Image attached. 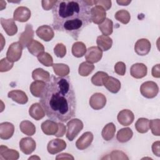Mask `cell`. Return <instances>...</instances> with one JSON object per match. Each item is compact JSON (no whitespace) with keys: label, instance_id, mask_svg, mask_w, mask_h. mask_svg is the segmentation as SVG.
Masks as SVG:
<instances>
[{"label":"cell","instance_id":"obj_7","mask_svg":"<svg viewBox=\"0 0 160 160\" xmlns=\"http://www.w3.org/2000/svg\"><path fill=\"white\" fill-rule=\"evenodd\" d=\"M91 20L94 24H100L106 18V10L99 6H95L91 9Z\"/></svg>","mask_w":160,"mask_h":160},{"label":"cell","instance_id":"obj_45","mask_svg":"<svg viewBox=\"0 0 160 160\" xmlns=\"http://www.w3.org/2000/svg\"><path fill=\"white\" fill-rule=\"evenodd\" d=\"M93 4L96 6H99L103 8L106 11L109 10L111 8V1H93Z\"/></svg>","mask_w":160,"mask_h":160},{"label":"cell","instance_id":"obj_26","mask_svg":"<svg viewBox=\"0 0 160 160\" xmlns=\"http://www.w3.org/2000/svg\"><path fill=\"white\" fill-rule=\"evenodd\" d=\"M96 43L98 47H99L102 51H106L112 47V40L109 36L101 35L97 38Z\"/></svg>","mask_w":160,"mask_h":160},{"label":"cell","instance_id":"obj_18","mask_svg":"<svg viewBox=\"0 0 160 160\" xmlns=\"http://www.w3.org/2000/svg\"><path fill=\"white\" fill-rule=\"evenodd\" d=\"M148 68L143 63H135L130 68V74L136 79H141L147 75Z\"/></svg>","mask_w":160,"mask_h":160},{"label":"cell","instance_id":"obj_51","mask_svg":"<svg viewBox=\"0 0 160 160\" xmlns=\"http://www.w3.org/2000/svg\"><path fill=\"white\" fill-rule=\"evenodd\" d=\"M116 2L119 5H121V6H128L131 2V0L130 1H117Z\"/></svg>","mask_w":160,"mask_h":160},{"label":"cell","instance_id":"obj_49","mask_svg":"<svg viewBox=\"0 0 160 160\" xmlns=\"http://www.w3.org/2000/svg\"><path fill=\"white\" fill-rule=\"evenodd\" d=\"M151 74L154 78H159L160 77V64H158L152 67Z\"/></svg>","mask_w":160,"mask_h":160},{"label":"cell","instance_id":"obj_1","mask_svg":"<svg viewBox=\"0 0 160 160\" xmlns=\"http://www.w3.org/2000/svg\"><path fill=\"white\" fill-rule=\"evenodd\" d=\"M39 102L46 114L56 122H67L76 114V99L69 77L52 76Z\"/></svg>","mask_w":160,"mask_h":160},{"label":"cell","instance_id":"obj_13","mask_svg":"<svg viewBox=\"0 0 160 160\" xmlns=\"http://www.w3.org/2000/svg\"><path fill=\"white\" fill-rule=\"evenodd\" d=\"M31 16V12L29 8L24 6H19L14 11L13 19L16 21L24 22L28 21Z\"/></svg>","mask_w":160,"mask_h":160},{"label":"cell","instance_id":"obj_37","mask_svg":"<svg viewBox=\"0 0 160 160\" xmlns=\"http://www.w3.org/2000/svg\"><path fill=\"white\" fill-rule=\"evenodd\" d=\"M114 18L116 20L124 24H128L131 19V15L129 12L125 10L121 9L117 11L114 14Z\"/></svg>","mask_w":160,"mask_h":160},{"label":"cell","instance_id":"obj_31","mask_svg":"<svg viewBox=\"0 0 160 160\" xmlns=\"http://www.w3.org/2000/svg\"><path fill=\"white\" fill-rule=\"evenodd\" d=\"M21 131L28 136H32L36 132V127L34 124L29 121L24 120L21 122L19 124Z\"/></svg>","mask_w":160,"mask_h":160},{"label":"cell","instance_id":"obj_28","mask_svg":"<svg viewBox=\"0 0 160 160\" xmlns=\"http://www.w3.org/2000/svg\"><path fill=\"white\" fill-rule=\"evenodd\" d=\"M32 78L35 81H41L48 82L50 80V74L49 72L42 68H37L32 71Z\"/></svg>","mask_w":160,"mask_h":160},{"label":"cell","instance_id":"obj_52","mask_svg":"<svg viewBox=\"0 0 160 160\" xmlns=\"http://www.w3.org/2000/svg\"><path fill=\"white\" fill-rule=\"evenodd\" d=\"M32 158H38V159H40V158H39V157H38V156H32V157L29 158V159H32Z\"/></svg>","mask_w":160,"mask_h":160},{"label":"cell","instance_id":"obj_29","mask_svg":"<svg viewBox=\"0 0 160 160\" xmlns=\"http://www.w3.org/2000/svg\"><path fill=\"white\" fill-rule=\"evenodd\" d=\"M133 135V132L129 128H124L119 129L116 134L117 140L121 143L129 141Z\"/></svg>","mask_w":160,"mask_h":160},{"label":"cell","instance_id":"obj_9","mask_svg":"<svg viewBox=\"0 0 160 160\" xmlns=\"http://www.w3.org/2000/svg\"><path fill=\"white\" fill-rule=\"evenodd\" d=\"M151 48L150 41L145 38L138 39L134 45V51L139 56L147 55Z\"/></svg>","mask_w":160,"mask_h":160},{"label":"cell","instance_id":"obj_48","mask_svg":"<svg viewBox=\"0 0 160 160\" xmlns=\"http://www.w3.org/2000/svg\"><path fill=\"white\" fill-rule=\"evenodd\" d=\"M160 142L159 141H156L153 142L152 145V151L154 154H155L156 156L159 157L160 156Z\"/></svg>","mask_w":160,"mask_h":160},{"label":"cell","instance_id":"obj_50","mask_svg":"<svg viewBox=\"0 0 160 160\" xmlns=\"http://www.w3.org/2000/svg\"><path fill=\"white\" fill-rule=\"evenodd\" d=\"M56 159H74V157L68 153H61L59 154H58L56 158Z\"/></svg>","mask_w":160,"mask_h":160},{"label":"cell","instance_id":"obj_17","mask_svg":"<svg viewBox=\"0 0 160 160\" xmlns=\"http://www.w3.org/2000/svg\"><path fill=\"white\" fill-rule=\"evenodd\" d=\"M117 119L120 124L128 126L131 124L134 121V115L131 110L123 109L118 113Z\"/></svg>","mask_w":160,"mask_h":160},{"label":"cell","instance_id":"obj_36","mask_svg":"<svg viewBox=\"0 0 160 160\" xmlns=\"http://www.w3.org/2000/svg\"><path fill=\"white\" fill-rule=\"evenodd\" d=\"M94 66L88 62H83L81 63L78 68V73L81 76H89L94 70Z\"/></svg>","mask_w":160,"mask_h":160},{"label":"cell","instance_id":"obj_33","mask_svg":"<svg viewBox=\"0 0 160 160\" xmlns=\"http://www.w3.org/2000/svg\"><path fill=\"white\" fill-rule=\"evenodd\" d=\"M99 30L103 35L108 36L112 33L113 31V22L109 19L106 18L105 20L98 26Z\"/></svg>","mask_w":160,"mask_h":160},{"label":"cell","instance_id":"obj_24","mask_svg":"<svg viewBox=\"0 0 160 160\" xmlns=\"http://www.w3.org/2000/svg\"><path fill=\"white\" fill-rule=\"evenodd\" d=\"M46 83L41 81H34L30 85V92L36 98H41L44 91Z\"/></svg>","mask_w":160,"mask_h":160},{"label":"cell","instance_id":"obj_23","mask_svg":"<svg viewBox=\"0 0 160 160\" xmlns=\"http://www.w3.org/2000/svg\"><path fill=\"white\" fill-rule=\"evenodd\" d=\"M8 96L14 102L20 104H24L27 103L28 101L26 94L24 91L19 89L9 91L8 94Z\"/></svg>","mask_w":160,"mask_h":160},{"label":"cell","instance_id":"obj_44","mask_svg":"<svg viewBox=\"0 0 160 160\" xmlns=\"http://www.w3.org/2000/svg\"><path fill=\"white\" fill-rule=\"evenodd\" d=\"M126 64L123 62H118L114 66V71L118 75L124 76L126 72Z\"/></svg>","mask_w":160,"mask_h":160},{"label":"cell","instance_id":"obj_21","mask_svg":"<svg viewBox=\"0 0 160 160\" xmlns=\"http://www.w3.org/2000/svg\"><path fill=\"white\" fill-rule=\"evenodd\" d=\"M1 24L4 30L8 36H12L17 33L18 27L12 19H6L4 18H1Z\"/></svg>","mask_w":160,"mask_h":160},{"label":"cell","instance_id":"obj_35","mask_svg":"<svg viewBox=\"0 0 160 160\" xmlns=\"http://www.w3.org/2000/svg\"><path fill=\"white\" fill-rule=\"evenodd\" d=\"M135 128L139 133H146L149 129V120L147 118H139L135 123Z\"/></svg>","mask_w":160,"mask_h":160},{"label":"cell","instance_id":"obj_4","mask_svg":"<svg viewBox=\"0 0 160 160\" xmlns=\"http://www.w3.org/2000/svg\"><path fill=\"white\" fill-rule=\"evenodd\" d=\"M140 92L146 98H154L158 94L159 87L154 81H146L141 85Z\"/></svg>","mask_w":160,"mask_h":160},{"label":"cell","instance_id":"obj_12","mask_svg":"<svg viewBox=\"0 0 160 160\" xmlns=\"http://www.w3.org/2000/svg\"><path fill=\"white\" fill-rule=\"evenodd\" d=\"M36 147V142L32 138H23L19 141V148L25 154H31L35 150Z\"/></svg>","mask_w":160,"mask_h":160},{"label":"cell","instance_id":"obj_27","mask_svg":"<svg viewBox=\"0 0 160 160\" xmlns=\"http://www.w3.org/2000/svg\"><path fill=\"white\" fill-rule=\"evenodd\" d=\"M29 52L34 56H38L41 52H44V46L36 40H32L27 46Z\"/></svg>","mask_w":160,"mask_h":160},{"label":"cell","instance_id":"obj_46","mask_svg":"<svg viewBox=\"0 0 160 160\" xmlns=\"http://www.w3.org/2000/svg\"><path fill=\"white\" fill-rule=\"evenodd\" d=\"M57 1H42L41 4L42 8L46 11H49L51 8H53L54 6L56 4Z\"/></svg>","mask_w":160,"mask_h":160},{"label":"cell","instance_id":"obj_5","mask_svg":"<svg viewBox=\"0 0 160 160\" xmlns=\"http://www.w3.org/2000/svg\"><path fill=\"white\" fill-rule=\"evenodd\" d=\"M22 46L19 42H14L10 44L6 52L7 59L12 62L19 61L22 55Z\"/></svg>","mask_w":160,"mask_h":160},{"label":"cell","instance_id":"obj_15","mask_svg":"<svg viewBox=\"0 0 160 160\" xmlns=\"http://www.w3.org/2000/svg\"><path fill=\"white\" fill-rule=\"evenodd\" d=\"M93 141V134L91 132L88 131L83 133L76 142V146L79 150H84L88 148Z\"/></svg>","mask_w":160,"mask_h":160},{"label":"cell","instance_id":"obj_22","mask_svg":"<svg viewBox=\"0 0 160 160\" xmlns=\"http://www.w3.org/2000/svg\"><path fill=\"white\" fill-rule=\"evenodd\" d=\"M41 129L46 135H55L58 131V123L53 120H46L41 124Z\"/></svg>","mask_w":160,"mask_h":160},{"label":"cell","instance_id":"obj_10","mask_svg":"<svg viewBox=\"0 0 160 160\" xmlns=\"http://www.w3.org/2000/svg\"><path fill=\"white\" fill-rule=\"evenodd\" d=\"M66 148V142L61 139H54L50 141L47 146V150L51 154L58 153Z\"/></svg>","mask_w":160,"mask_h":160},{"label":"cell","instance_id":"obj_6","mask_svg":"<svg viewBox=\"0 0 160 160\" xmlns=\"http://www.w3.org/2000/svg\"><path fill=\"white\" fill-rule=\"evenodd\" d=\"M102 56V51L98 46H92L87 49L85 59L87 62L91 64L99 61Z\"/></svg>","mask_w":160,"mask_h":160},{"label":"cell","instance_id":"obj_2","mask_svg":"<svg viewBox=\"0 0 160 160\" xmlns=\"http://www.w3.org/2000/svg\"><path fill=\"white\" fill-rule=\"evenodd\" d=\"M91 7L83 0L57 1L52 8L53 28L77 40L81 31L91 23Z\"/></svg>","mask_w":160,"mask_h":160},{"label":"cell","instance_id":"obj_20","mask_svg":"<svg viewBox=\"0 0 160 160\" xmlns=\"http://www.w3.org/2000/svg\"><path fill=\"white\" fill-rule=\"evenodd\" d=\"M14 132V125L9 122H4L0 124V138L2 139H10Z\"/></svg>","mask_w":160,"mask_h":160},{"label":"cell","instance_id":"obj_42","mask_svg":"<svg viewBox=\"0 0 160 160\" xmlns=\"http://www.w3.org/2000/svg\"><path fill=\"white\" fill-rule=\"evenodd\" d=\"M14 62L9 61L7 58H2L0 61V71L1 72H6L9 71L13 67Z\"/></svg>","mask_w":160,"mask_h":160},{"label":"cell","instance_id":"obj_32","mask_svg":"<svg viewBox=\"0 0 160 160\" xmlns=\"http://www.w3.org/2000/svg\"><path fill=\"white\" fill-rule=\"evenodd\" d=\"M86 45L80 41L74 42L72 46V54L74 57L81 58L86 52Z\"/></svg>","mask_w":160,"mask_h":160},{"label":"cell","instance_id":"obj_34","mask_svg":"<svg viewBox=\"0 0 160 160\" xmlns=\"http://www.w3.org/2000/svg\"><path fill=\"white\" fill-rule=\"evenodd\" d=\"M52 68L54 72L60 77H65L68 76L70 71L69 66L67 64L62 63L53 64Z\"/></svg>","mask_w":160,"mask_h":160},{"label":"cell","instance_id":"obj_38","mask_svg":"<svg viewBox=\"0 0 160 160\" xmlns=\"http://www.w3.org/2000/svg\"><path fill=\"white\" fill-rule=\"evenodd\" d=\"M37 58L39 62L41 63L42 65L46 67L52 66L53 59L52 56L48 52H41L37 56Z\"/></svg>","mask_w":160,"mask_h":160},{"label":"cell","instance_id":"obj_39","mask_svg":"<svg viewBox=\"0 0 160 160\" xmlns=\"http://www.w3.org/2000/svg\"><path fill=\"white\" fill-rule=\"evenodd\" d=\"M107 76H108V74L106 72L103 71H98L91 78V82L96 86H103V80Z\"/></svg>","mask_w":160,"mask_h":160},{"label":"cell","instance_id":"obj_40","mask_svg":"<svg viewBox=\"0 0 160 160\" xmlns=\"http://www.w3.org/2000/svg\"><path fill=\"white\" fill-rule=\"evenodd\" d=\"M159 125H160L159 119H151L149 121V128L151 129L152 134H154V136H159L160 135Z\"/></svg>","mask_w":160,"mask_h":160},{"label":"cell","instance_id":"obj_25","mask_svg":"<svg viewBox=\"0 0 160 160\" xmlns=\"http://www.w3.org/2000/svg\"><path fill=\"white\" fill-rule=\"evenodd\" d=\"M29 114L31 118L36 121L40 120L45 116V111L41 104L36 102L32 104L29 109Z\"/></svg>","mask_w":160,"mask_h":160},{"label":"cell","instance_id":"obj_11","mask_svg":"<svg viewBox=\"0 0 160 160\" xmlns=\"http://www.w3.org/2000/svg\"><path fill=\"white\" fill-rule=\"evenodd\" d=\"M34 31L32 26L30 24H27L25 26V29L19 38V42L23 48L27 47L28 44L33 40Z\"/></svg>","mask_w":160,"mask_h":160},{"label":"cell","instance_id":"obj_30","mask_svg":"<svg viewBox=\"0 0 160 160\" xmlns=\"http://www.w3.org/2000/svg\"><path fill=\"white\" fill-rule=\"evenodd\" d=\"M116 126L114 124L113 122H109L105 125V126L103 128L101 132V135L105 141H109L114 138Z\"/></svg>","mask_w":160,"mask_h":160},{"label":"cell","instance_id":"obj_14","mask_svg":"<svg viewBox=\"0 0 160 160\" xmlns=\"http://www.w3.org/2000/svg\"><path fill=\"white\" fill-rule=\"evenodd\" d=\"M103 86L111 92L117 93L121 89V82L116 78L107 76L103 80Z\"/></svg>","mask_w":160,"mask_h":160},{"label":"cell","instance_id":"obj_47","mask_svg":"<svg viewBox=\"0 0 160 160\" xmlns=\"http://www.w3.org/2000/svg\"><path fill=\"white\" fill-rule=\"evenodd\" d=\"M58 123V131L54 136L58 138L62 137L66 132V126L61 122H59Z\"/></svg>","mask_w":160,"mask_h":160},{"label":"cell","instance_id":"obj_8","mask_svg":"<svg viewBox=\"0 0 160 160\" xmlns=\"http://www.w3.org/2000/svg\"><path fill=\"white\" fill-rule=\"evenodd\" d=\"M106 104V98L103 94L100 92H96L93 94L89 99V105L95 110L102 109L105 106Z\"/></svg>","mask_w":160,"mask_h":160},{"label":"cell","instance_id":"obj_41","mask_svg":"<svg viewBox=\"0 0 160 160\" xmlns=\"http://www.w3.org/2000/svg\"><path fill=\"white\" fill-rule=\"evenodd\" d=\"M54 53L55 55L60 58L65 56L66 54V48L62 43H58L54 48Z\"/></svg>","mask_w":160,"mask_h":160},{"label":"cell","instance_id":"obj_16","mask_svg":"<svg viewBox=\"0 0 160 160\" xmlns=\"http://www.w3.org/2000/svg\"><path fill=\"white\" fill-rule=\"evenodd\" d=\"M36 33L40 39L46 42L50 41L54 36V31L52 28L48 25H42L39 26L37 29Z\"/></svg>","mask_w":160,"mask_h":160},{"label":"cell","instance_id":"obj_43","mask_svg":"<svg viewBox=\"0 0 160 160\" xmlns=\"http://www.w3.org/2000/svg\"><path fill=\"white\" fill-rule=\"evenodd\" d=\"M109 155V159H129V158L124 152L119 150L112 151Z\"/></svg>","mask_w":160,"mask_h":160},{"label":"cell","instance_id":"obj_3","mask_svg":"<svg viewBox=\"0 0 160 160\" xmlns=\"http://www.w3.org/2000/svg\"><path fill=\"white\" fill-rule=\"evenodd\" d=\"M67 127L66 138L69 141H72L82 129L83 123L81 120L75 118L71 119L67 123Z\"/></svg>","mask_w":160,"mask_h":160},{"label":"cell","instance_id":"obj_19","mask_svg":"<svg viewBox=\"0 0 160 160\" xmlns=\"http://www.w3.org/2000/svg\"><path fill=\"white\" fill-rule=\"evenodd\" d=\"M18 151L12 149H9L7 146L1 145L0 146V159L6 160H16L19 159Z\"/></svg>","mask_w":160,"mask_h":160}]
</instances>
